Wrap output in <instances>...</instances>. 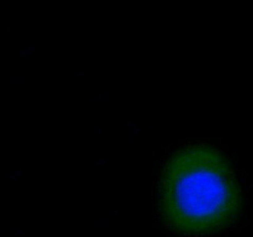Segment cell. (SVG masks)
<instances>
[{"instance_id":"6da1fadb","label":"cell","mask_w":253,"mask_h":237,"mask_svg":"<svg viewBox=\"0 0 253 237\" xmlns=\"http://www.w3.org/2000/svg\"><path fill=\"white\" fill-rule=\"evenodd\" d=\"M159 204L173 229L204 235L222 230L236 219L241 193L227 159L211 147L194 146L179 149L165 163Z\"/></svg>"}]
</instances>
